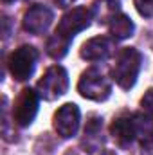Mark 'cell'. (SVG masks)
<instances>
[{
	"label": "cell",
	"mask_w": 153,
	"mask_h": 155,
	"mask_svg": "<svg viewBox=\"0 0 153 155\" xmlns=\"http://www.w3.org/2000/svg\"><path fill=\"white\" fill-rule=\"evenodd\" d=\"M141 52L133 47H124L117 58H115V65L112 69V76L114 81L121 88H132L137 81L139 71H141Z\"/></svg>",
	"instance_id": "cell-1"
},
{
	"label": "cell",
	"mask_w": 153,
	"mask_h": 155,
	"mask_svg": "<svg viewBox=\"0 0 153 155\" xmlns=\"http://www.w3.org/2000/svg\"><path fill=\"white\" fill-rule=\"evenodd\" d=\"M77 90L86 99L105 101L110 96V92H112V83H110V79L105 74H101L97 69H88L79 78Z\"/></svg>",
	"instance_id": "cell-2"
},
{
	"label": "cell",
	"mask_w": 153,
	"mask_h": 155,
	"mask_svg": "<svg viewBox=\"0 0 153 155\" xmlns=\"http://www.w3.org/2000/svg\"><path fill=\"white\" fill-rule=\"evenodd\" d=\"M69 88V74L63 67L54 65L50 69H47V72L43 74V78L38 81L36 90L38 96L43 97L45 101H54L60 96H63Z\"/></svg>",
	"instance_id": "cell-3"
},
{
	"label": "cell",
	"mask_w": 153,
	"mask_h": 155,
	"mask_svg": "<svg viewBox=\"0 0 153 155\" xmlns=\"http://www.w3.org/2000/svg\"><path fill=\"white\" fill-rule=\"evenodd\" d=\"M36 61H38V51L33 45H22L16 51H13L9 56V61H7L9 72L15 79L25 81L29 79V76H33Z\"/></svg>",
	"instance_id": "cell-4"
},
{
	"label": "cell",
	"mask_w": 153,
	"mask_h": 155,
	"mask_svg": "<svg viewBox=\"0 0 153 155\" xmlns=\"http://www.w3.org/2000/svg\"><path fill=\"white\" fill-rule=\"evenodd\" d=\"M90 20H92V11L90 9L74 7V9H70L69 13L63 15V18L60 20V24L56 27V33L65 36V38L72 40L77 33L85 31L90 25Z\"/></svg>",
	"instance_id": "cell-5"
},
{
	"label": "cell",
	"mask_w": 153,
	"mask_h": 155,
	"mask_svg": "<svg viewBox=\"0 0 153 155\" xmlns=\"http://www.w3.org/2000/svg\"><path fill=\"white\" fill-rule=\"evenodd\" d=\"M38 92L33 88H24L15 101L13 107V119L18 126H29L38 114Z\"/></svg>",
	"instance_id": "cell-6"
},
{
	"label": "cell",
	"mask_w": 153,
	"mask_h": 155,
	"mask_svg": "<svg viewBox=\"0 0 153 155\" xmlns=\"http://www.w3.org/2000/svg\"><path fill=\"white\" fill-rule=\"evenodd\" d=\"M79 117H81V114H79V108L74 103H65L54 114V130L63 139H69V137L76 135L77 128H79Z\"/></svg>",
	"instance_id": "cell-7"
},
{
	"label": "cell",
	"mask_w": 153,
	"mask_h": 155,
	"mask_svg": "<svg viewBox=\"0 0 153 155\" xmlns=\"http://www.w3.org/2000/svg\"><path fill=\"white\" fill-rule=\"evenodd\" d=\"M52 24V11L45 5L34 4L33 7H29L24 15V29L31 35H41L49 29V25Z\"/></svg>",
	"instance_id": "cell-8"
},
{
	"label": "cell",
	"mask_w": 153,
	"mask_h": 155,
	"mask_svg": "<svg viewBox=\"0 0 153 155\" xmlns=\"http://www.w3.org/2000/svg\"><path fill=\"white\" fill-rule=\"evenodd\" d=\"M81 146L88 153H96L103 146V119L101 117H97V116L88 117L85 132H83Z\"/></svg>",
	"instance_id": "cell-9"
},
{
	"label": "cell",
	"mask_w": 153,
	"mask_h": 155,
	"mask_svg": "<svg viewBox=\"0 0 153 155\" xmlns=\"http://www.w3.org/2000/svg\"><path fill=\"white\" fill-rule=\"evenodd\" d=\"M112 51V41L106 38V36H96V38H90L88 41L83 43L79 54L83 60H88V61H97V60H105Z\"/></svg>",
	"instance_id": "cell-10"
},
{
	"label": "cell",
	"mask_w": 153,
	"mask_h": 155,
	"mask_svg": "<svg viewBox=\"0 0 153 155\" xmlns=\"http://www.w3.org/2000/svg\"><path fill=\"white\" fill-rule=\"evenodd\" d=\"M132 119H133L135 139L146 148L153 146V117L146 114H135Z\"/></svg>",
	"instance_id": "cell-11"
},
{
	"label": "cell",
	"mask_w": 153,
	"mask_h": 155,
	"mask_svg": "<svg viewBox=\"0 0 153 155\" xmlns=\"http://www.w3.org/2000/svg\"><path fill=\"white\" fill-rule=\"evenodd\" d=\"M110 132L114 135V139L121 144V146H128L133 139H135V132H133V119L128 116H121L117 117L112 126Z\"/></svg>",
	"instance_id": "cell-12"
},
{
	"label": "cell",
	"mask_w": 153,
	"mask_h": 155,
	"mask_svg": "<svg viewBox=\"0 0 153 155\" xmlns=\"http://www.w3.org/2000/svg\"><path fill=\"white\" fill-rule=\"evenodd\" d=\"M133 33V22L122 15V13H117L114 18L110 20V35L115 40H126L132 36Z\"/></svg>",
	"instance_id": "cell-13"
},
{
	"label": "cell",
	"mask_w": 153,
	"mask_h": 155,
	"mask_svg": "<svg viewBox=\"0 0 153 155\" xmlns=\"http://www.w3.org/2000/svg\"><path fill=\"white\" fill-rule=\"evenodd\" d=\"M69 45H70V40L54 33L50 38L47 40V54L54 60H61L67 52H69Z\"/></svg>",
	"instance_id": "cell-14"
},
{
	"label": "cell",
	"mask_w": 153,
	"mask_h": 155,
	"mask_svg": "<svg viewBox=\"0 0 153 155\" xmlns=\"http://www.w3.org/2000/svg\"><path fill=\"white\" fill-rule=\"evenodd\" d=\"M135 7L139 11V15L142 16H153V0H135Z\"/></svg>",
	"instance_id": "cell-15"
},
{
	"label": "cell",
	"mask_w": 153,
	"mask_h": 155,
	"mask_svg": "<svg viewBox=\"0 0 153 155\" xmlns=\"http://www.w3.org/2000/svg\"><path fill=\"white\" fill-rule=\"evenodd\" d=\"M141 107H142L148 114L153 116V88H150V90L144 94V97L141 99Z\"/></svg>",
	"instance_id": "cell-16"
},
{
	"label": "cell",
	"mask_w": 153,
	"mask_h": 155,
	"mask_svg": "<svg viewBox=\"0 0 153 155\" xmlns=\"http://www.w3.org/2000/svg\"><path fill=\"white\" fill-rule=\"evenodd\" d=\"M76 0H54V4L58 5V7H69V5H72Z\"/></svg>",
	"instance_id": "cell-17"
},
{
	"label": "cell",
	"mask_w": 153,
	"mask_h": 155,
	"mask_svg": "<svg viewBox=\"0 0 153 155\" xmlns=\"http://www.w3.org/2000/svg\"><path fill=\"white\" fill-rule=\"evenodd\" d=\"M142 155H153V152H151V150H148L146 153H142Z\"/></svg>",
	"instance_id": "cell-18"
},
{
	"label": "cell",
	"mask_w": 153,
	"mask_h": 155,
	"mask_svg": "<svg viewBox=\"0 0 153 155\" xmlns=\"http://www.w3.org/2000/svg\"><path fill=\"white\" fill-rule=\"evenodd\" d=\"M2 2H4V4H9V2H13V0H2Z\"/></svg>",
	"instance_id": "cell-19"
},
{
	"label": "cell",
	"mask_w": 153,
	"mask_h": 155,
	"mask_svg": "<svg viewBox=\"0 0 153 155\" xmlns=\"http://www.w3.org/2000/svg\"><path fill=\"white\" fill-rule=\"evenodd\" d=\"M67 155H77V153H76V152H69Z\"/></svg>",
	"instance_id": "cell-20"
}]
</instances>
